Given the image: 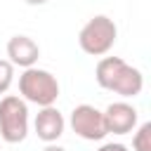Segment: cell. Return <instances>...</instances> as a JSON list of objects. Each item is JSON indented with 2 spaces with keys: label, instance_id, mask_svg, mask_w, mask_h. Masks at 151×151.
<instances>
[{
  "label": "cell",
  "instance_id": "obj_1",
  "mask_svg": "<svg viewBox=\"0 0 151 151\" xmlns=\"http://www.w3.org/2000/svg\"><path fill=\"white\" fill-rule=\"evenodd\" d=\"M94 78H97L99 87H104L109 92H116V94H120L125 99L137 97L144 90V76H142V71L134 68V66H130L120 57H101L97 61Z\"/></svg>",
  "mask_w": 151,
  "mask_h": 151
},
{
  "label": "cell",
  "instance_id": "obj_2",
  "mask_svg": "<svg viewBox=\"0 0 151 151\" xmlns=\"http://www.w3.org/2000/svg\"><path fill=\"white\" fill-rule=\"evenodd\" d=\"M19 92L24 101L35 106H52L59 99V80L45 68L28 66L19 76Z\"/></svg>",
  "mask_w": 151,
  "mask_h": 151
},
{
  "label": "cell",
  "instance_id": "obj_3",
  "mask_svg": "<svg viewBox=\"0 0 151 151\" xmlns=\"http://www.w3.org/2000/svg\"><path fill=\"white\" fill-rule=\"evenodd\" d=\"M118 38V26L111 17L106 14H97L92 17L78 33V45L85 54L90 57H104Z\"/></svg>",
  "mask_w": 151,
  "mask_h": 151
},
{
  "label": "cell",
  "instance_id": "obj_4",
  "mask_svg": "<svg viewBox=\"0 0 151 151\" xmlns=\"http://www.w3.org/2000/svg\"><path fill=\"white\" fill-rule=\"evenodd\" d=\"M28 134V106L17 94L0 99V137L7 144H19Z\"/></svg>",
  "mask_w": 151,
  "mask_h": 151
},
{
  "label": "cell",
  "instance_id": "obj_5",
  "mask_svg": "<svg viewBox=\"0 0 151 151\" xmlns=\"http://www.w3.org/2000/svg\"><path fill=\"white\" fill-rule=\"evenodd\" d=\"M68 125L80 139H87V142H101L109 134L106 120H104V111H99L92 104H78L71 111Z\"/></svg>",
  "mask_w": 151,
  "mask_h": 151
},
{
  "label": "cell",
  "instance_id": "obj_6",
  "mask_svg": "<svg viewBox=\"0 0 151 151\" xmlns=\"http://www.w3.org/2000/svg\"><path fill=\"white\" fill-rule=\"evenodd\" d=\"M104 120H106V130L109 134H127L137 127L139 113L132 104L127 101H113L106 106L104 111Z\"/></svg>",
  "mask_w": 151,
  "mask_h": 151
},
{
  "label": "cell",
  "instance_id": "obj_7",
  "mask_svg": "<svg viewBox=\"0 0 151 151\" xmlns=\"http://www.w3.org/2000/svg\"><path fill=\"white\" fill-rule=\"evenodd\" d=\"M64 127H66V120L61 116V111L52 104V106H40L35 120H33V130L38 134V139L42 142H57L61 134H64Z\"/></svg>",
  "mask_w": 151,
  "mask_h": 151
},
{
  "label": "cell",
  "instance_id": "obj_8",
  "mask_svg": "<svg viewBox=\"0 0 151 151\" xmlns=\"http://www.w3.org/2000/svg\"><path fill=\"white\" fill-rule=\"evenodd\" d=\"M7 57L19 68L35 66V61L40 57V45L28 35H12L7 40Z\"/></svg>",
  "mask_w": 151,
  "mask_h": 151
},
{
  "label": "cell",
  "instance_id": "obj_9",
  "mask_svg": "<svg viewBox=\"0 0 151 151\" xmlns=\"http://www.w3.org/2000/svg\"><path fill=\"white\" fill-rule=\"evenodd\" d=\"M132 149L134 151H151V123H142L137 130H132Z\"/></svg>",
  "mask_w": 151,
  "mask_h": 151
},
{
  "label": "cell",
  "instance_id": "obj_10",
  "mask_svg": "<svg viewBox=\"0 0 151 151\" xmlns=\"http://www.w3.org/2000/svg\"><path fill=\"white\" fill-rule=\"evenodd\" d=\"M14 83V64L9 59H0V94H5Z\"/></svg>",
  "mask_w": 151,
  "mask_h": 151
},
{
  "label": "cell",
  "instance_id": "obj_11",
  "mask_svg": "<svg viewBox=\"0 0 151 151\" xmlns=\"http://www.w3.org/2000/svg\"><path fill=\"white\" fill-rule=\"evenodd\" d=\"M97 151H130L125 144H120V142H109V144H101Z\"/></svg>",
  "mask_w": 151,
  "mask_h": 151
},
{
  "label": "cell",
  "instance_id": "obj_12",
  "mask_svg": "<svg viewBox=\"0 0 151 151\" xmlns=\"http://www.w3.org/2000/svg\"><path fill=\"white\" fill-rule=\"evenodd\" d=\"M42 151H66V149H64V146H59V144H54V142H50Z\"/></svg>",
  "mask_w": 151,
  "mask_h": 151
},
{
  "label": "cell",
  "instance_id": "obj_13",
  "mask_svg": "<svg viewBox=\"0 0 151 151\" xmlns=\"http://www.w3.org/2000/svg\"><path fill=\"white\" fill-rule=\"evenodd\" d=\"M26 5H33V7H38V5H45L47 0H24Z\"/></svg>",
  "mask_w": 151,
  "mask_h": 151
}]
</instances>
